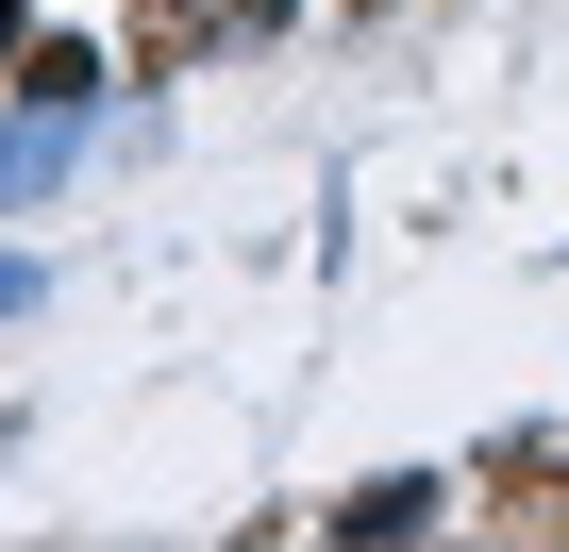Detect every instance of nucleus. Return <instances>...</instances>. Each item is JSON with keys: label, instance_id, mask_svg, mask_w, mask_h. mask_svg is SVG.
<instances>
[{"label": "nucleus", "instance_id": "obj_1", "mask_svg": "<svg viewBox=\"0 0 569 552\" xmlns=\"http://www.w3.org/2000/svg\"><path fill=\"white\" fill-rule=\"evenodd\" d=\"M84 168V101H34V118H0V218H18V201H51Z\"/></svg>", "mask_w": 569, "mask_h": 552}, {"label": "nucleus", "instance_id": "obj_2", "mask_svg": "<svg viewBox=\"0 0 569 552\" xmlns=\"http://www.w3.org/2000/svg\"><path fill=\"white\" fill-rule=\"evenodd\" d=\"M336 535H436V485H419V469H402V485H352Z\"/></svg>", "mask_w": 569, "mask_h": 552}, {"label": "nucleus", "instance_id": "obj_3", "mask_svg": "<svg viewBox=\"0 0 569 552\" xmlns=\"http://www.w3.org/2000/svg\"><path fill=\"white\" fill-rule=\"evenodd\" d=\"M0 319H34V251H0Z\"/></svg>", "mask_w": 569, "mask_h": 552}, {"label": "nucleus", "instance_id": "obj_4", "mask_svg": "<svg viewBox=\"0 0 569 552\" xmlns=\"http://www.w3.org/2000/svg\"><path fill=\"white\" fill-rule=\"evenodd\" d=\"M0 469H18V435H0Z\"/></svg>", "mask_w": 569, "mask_h": 552}]
</instances>
